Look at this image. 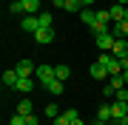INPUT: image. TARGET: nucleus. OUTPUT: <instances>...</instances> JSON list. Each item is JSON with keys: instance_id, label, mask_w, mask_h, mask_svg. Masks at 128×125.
<instances>
[{"instance_id": "nucleus-18", "label": "nucleus", "mask_w": 128, "mask_h": 125, "mask_svg": "<svg viewBox=\"0 0 128 125\" xmlns=\"http://www.w3.org/2000/svg\"><path fill=\"white\" fill-rule=\"evenodd\" d=\"M23 9H26V14H37L40 11V0H23Z\"/></svg>"}, {"instance_id": "nucleus-17", "label": "nucleus", "mask_w": 128, "mask_h": 125, "mask_svg": "<svg viewBox=\"0 0 128 125\" xmlns=\"http://www.w3.org/2000/svg\"><path fill=\"white\" fill-rule=\"evenodd\" d=\"M14 114L28 117V114H32V100H20V102H17V111H14Z\"/></svg>"}, {"instance_id": "nucleus-16", "label": "nucleus", "mask_w": 128, "mask_h": 125, "mask_svg": "<svg viewBox=\"0 0 128 125\" xmlns=\"http://www.w3.org/2000/svg\"><path fill=\"white\" fill-rule=\"evenodd\" d=\"M68 74H71L68 65H54V77H57V80H63V83H66V80H68Z\"/></svg>"}, {"instance_id": "nucleus-4", "label": "nucleus", "mask_w": 128, "mask_h": 125, "mask_svg": "<svg viewBox=\"0 0 128 125\" xmlns=\"http://www.w3.org/2000/svg\"><path fill=\"white\" fill-rule=\"evenodd\" d=\"M14 71H17V77H32L34 71H37V65L32 60H20L17 65H14Z\"/></svg>"}, {"instance_id": "nucleus-13", "label": "nucleus", "mask_w": 128, "mask_h": 125, "mask_svg": "<svg viewBox=\"0 0 128 125\" xmlns=\"http://www.w3.org/2000/svg\"><path fill=\"white\" fill-rule=\"evenodd\" d=\"M91 77L94 80H105V77H108V68H105L102 63H94L91 65Z\"/></svg>"}, {"instance_id": "nucleus-15", "label": "nucleus", "mask_w": 128, "mask_h": 125, "mask_svg": "<svg viewBox=\"0 0 128 125\" xmlns=\"http://www.w3.org/2000/svg\"><path fill=\"white\" fill-rule=\"evenodd\" d=\"M111 31H114V37H128V20H120Z\"/></svg>"}, {"instance_id": "nucleus-21", "label": "nucleus", "mask_w": 128, "mask_h": 125, "mask_svg": "<svg viewBox=\"0 0 128 125\" xmlns=\"http://www.w3.org/2000/svg\"><path fill=\"white\" fill-rule=\"evenodd\" d=\"M91 31H94V37H100V34L111 31V28H108V23H94V26H91Z\"/></svg>"}, {"instance_id": "nucleus-6", "label": "nucleus", "mask_w": 128, "mask_h": 125, "mask_svg": "<svg viewBox=\"0 0 128 125\" xmlns=\"http://www.w3.org/2000/svg\"><path fill=\"white\" fill-rule=\"evenodd\" d=\"M111 54L120 57V60H122V57H128V40H125V37H117L114 48H111Z\"/></svg>"}, {"instance_id": "nucleus-32", "label": "nucleus", "mask_w": 128, "mask_h": 125, "mask_svg": "<svg viewBox=\"0 0 128 125\" xmlns=\"http://www.w3.org/2000/svg\"><path fill=\"white\" fill-rule=\"evenodd\" d=\"M80 3H82V9H91V6L97 3V0H80Z\"/></svg>"}, {"instance_id": "nucleus-33", "label": "nucleus", "mask_w": 128, "mask_h": 125, "mask_svg": "<svg viewBox=\"0 0 128 125\" xmlns=\"http://www.w3.org/2000/svg\"><path fill=\"white\" fill-rule=\"evenodd\" d=\"M54 6H57V9H63V6H66V0H54Z\"/></svg>"}, {"instance_id": "nucleus-1", "label": "nucleus", "mask_w": 128, "mask_h": 125, "mask_svg": "<svg viewBox=\"0 0 128 125\" xmlns=\"http://www.w3.org/2000/svg\"><path fill=\"white\" fill-rule=\"evenodd\" d=\"M34 74H37L40 83H48V80H54V65H51V63H40Z\"/></svg>"}, {"instance_id": "nucleus-30", "label": "nucleus", "mask_w": 128, "mask_h": 125, "mask_svg": "<svg viewBox=\"0 0 128 125\" xmlns=\"http://www.w3.org/2000/svg\"><path fill=\"white\" fill-rule=\"evenodd\" d=\"M51 125H71V122H68V120H66V117H63V114H60V117H57V120H51Z\"/></svg>"}, {"instance_id": "nucleus-31", "label": "nucleus", "mask_w": 128, "mask_h": 125, "mask_svg": "<svg viewBox=\"0 0 128 125\" xmlns=\"http://www.w3.org/2000/svg\"><path fill=\"white\" fill-rule=\"evenodd\" d=\"M37 122H40V120H37L34 114H28V117H26V125H37Z\"/></svg>"}, {"instance_id": "nucleus-29", "label": "nucleus", "mask_w": 128, "mask_h": 125, "mask_svg": "<svg viewBox=\"0 0 128 125\" xmlns=\"http://www.w3.org/2000/svg\"><path fill=\"white\" fill-rule=\"evenodd\" d=\"M117 100H122V102H128V88H117Z\"/></svg>"}, {"instance_id": "nucleus-11", "label": "nucleus", "mask_w": 128, "mask_h": 125, "mask_svg": "<svg viewBox=\"0 0 128 125\" xmlns=\"http://www.w3.org/2000/svg\"><path fill=\"white\" fill-rule=\"evenodd\" d=\"M80 20H82L88 28H91V26L97 23V11H94V9H82V11H80Z\"/></svg>"}, {"instance_id": "nucleus-19", "label": "nucleus", "mask_w": 128, "mask_h": 125, "mask_svg": "<svg viewBox=\"0 0 128 125\" xmlns=\"http://www.w3.org/2000/svg\"><path fill=\"white\" fill-rule=\"evenodd\" d=\"M60 114H63V111H60V105H54V102H48V105H46V117H48V120H57Z\"/></svg>"}, {"instance_id": "nucleus-37", "label": "nucleus", "mask_w": 128, "mask_h": 125, "mask_svg": "<svg viewBox=\"0 0 128 125\" xmlns=\"http://www.w3.org/2000/svg\"><path fill=\"white\" fill-rule=\"evenodd\" d=\"M117 125H128V122H122V120H117Z\"/></svg>"}, {"instance_id": "nucleus-25", "label": "nucleus", "mask_w": 128, "mask_h": 125, "mask_svg": "<svg viewBox=\"0 0 128 125\" xmlns=\"http://www.w3.org/2000/svg\"><path fill=\"white\" fill-rule=\"evenodd\" d=\"M9 125H26V117L23 114H14L12 120H9Z\"/></svg>"}, {"instance_id": "nucleus-27", "label": "nucleus", "mask_w": 128, "mask_h": 125, "mask_svg": "<svg viewBox=\"0 0 128 125\" xmlns=\"http://www.w3.org/2000/svg\"><path fill=\"white\" fill-rule=\"evenodd\" d=\"M63 117H66V120H68V122H71V120H77V117H80V114H77V111H74V108H66V111H63Z\"/></svg>"}, {"instance_id": "nucleus-24", "label": "nucleus", "mask_w": 128, "mask_h": 125, "mask_svg": "<svg viewBox=\"0 0 128 125\" xmlns=\"http://www.w3.org/2000/svg\"><path fill=\"white\" fill-rule=\"evenodd\" d=\"M111 85H114V88H125L128 83H125V77L120 74V77H111Z\"/></svg>"}, {"instance_id": "nucleus-14", "label": "nucleus", "mask_w": 128, "mask_h": 125, "mask_svg": "<svg viewBox=\"0 0 128 125\" xmlns=\"http://www.w3.org/2000/svg\"><path fill=\"white\" fill-rule=\"evenodd\" d=\"M97 120H102V122L114 120V114H111V105H100V108H97Z\"/></svg>"}, {"instance_id": "nucleus-28", "label": "nucleus", "mask_w": 128, "mask_h": 125, "mask_svg": "<svg viewBox=\"0 0 128 125\" xmlns=\"http://www.w3.org/2000/svg\"><path fill=\"white\" fill-rule=\"evenodd\" d=\"M102 94H105V97H114V94H117V88L108 83V85H102Z\"/></svg>"}, {"instance_id": "nucleus-26", "label": "nucleus", "mask_w": 128, "mask_h": 125, "mask_svg": "<svg viewBox=\"0 0 128 125\" xmlns=\"http://www.w3.org/2000/svg\"><path fill=\"white\" fill-rule=\"evenodd\" d=\"M111 20V11H97V23H108Z\"/></svg>"}, {"instance_id": "nucleus-5", "label": "nucleus", "mask_w": 128, "mask_h": 125, "mask_svg": "<svg viewBox=\"0 0 128 125\" xmlns=\"http://www.w3.org/2000/svg\"><path fill=\"white\" fill-rule=\"evenodd\" d=\"M40 85L46 88L51 97H60V94H63V88H66V85H63V80H57V77H54V80H48V83H40Z\"/></svg>"}, {"instance_id": "nucleus-34", "label": "nucleus", "mask_w": 128, "mask_h": 125, "mask_svg": "<svg viewBox=\"0 0 128 125\" xmlns=\"http://www.w3.org/2000/svg\"><path fill=\"white\" fill-rule=\"evenodd\" d=\"M71 125H82V120H80V117H77V120H71Z\"/></svg>"}, {"instance_id": "nucleus-3", "label": "nucleus", "mask_w": 128, "mask_h": 125, "mask_svg": "<svg viewBox=\"0 0 128 125\" xmlns=\"http://www.w3.org/2000/svg\"><path fill=\"white\" fill-rule=\"evenodd\" d=\"M114 43H117L114 31H105V34H100V37H97V48H102V51H111V48H114Z\"/></svg>"}, {"instance_id": "nucleus-10", "label": "nucleus", "mask_w": 128, "mask_h": 125, "mask_svg": "<svg viewBox=\"0 0 128 125\" xmlns=\"http://www.w3.org/2000/svg\"><path fill=\"white\" fill-rule=\"evenodd\" d=\"M111 20H117V23H120V20H125V6L122 3H111Z\"/></svg>"}, {"instance_id": "nucleus-20", "label": "nucleus", "mask_w": 128, "mask_h": 125, "mask_svg": "<svg viewBox=\"0 0 128 125\" xmlns=\"http://www.w3.org/2000/svg\"><path fill=\"white\" fill-rule=\"evenodd\" d=\"M63 9H66V11H82V3H80V0H66Z\"/></svg>"}, {"instance_id": "nucleus-36", "label": "nucleus", "mask_w": 128, "mask_h": 125, "mask_svg": "<svg viewBox=\"0 0 128 125\" xmlns=\"http://www.w3.org/2000/svg\"><path fill=\"white\" fill-rule=\"evenodd\" d=\"M94 125H108V122H102V120H94Z\"/></svg>"}, {"instance_id": "nucleus-22", "label": "nucleus", "mask_w": 128, "mask_h": 125, "mask_svg": "<svg viewBox=\"0 0 128 125\" xmlns=\"http://www.w3.org/2000/svg\"><path fill=\"white\" fill-rule=\"evenodd\" d=\"M37 17H40V28H51V11H43Z\"/></svg>"}, {"instance_id": "nucleus-23", "label": "nucleus", "mask_w": 128, "mask_h": 125, "mask_svg": "<svg viewBox=\"0 0 128 125\" xmlns=\"http://www.w3.org/2000/svg\"><path fill=\"white\" fill-rule=\"evenodd\" d=\"M9 11H12V14H26V9H23V0H14V3L9 6Z\"/></svg>"}, {"instance_id": "nucleus-38", "label": "nucleus", "mask_w": 128, "mask_h": 125, "mask_svg": "<svg viewBox=\"0 0 128 125\" xmlns=\"http://www.w3.org/2000/svg\"><path fill=\"white\" fill-rule=\"evenodd\" d=\"M125 20H128V6H125Z\"/></svg>"}, {"instance_id": "nucleus-2", "label": "nucleus", "mask_w": 128, "mask_h": 125, "mask_svg": "<svg viewBox=\"0 0 128 125\" xmlns=\"http://www.w3.org/2000/svg\"><path fill=\"white\" fill-rule=\"evenodd\" d=\"M20 26H23V31L34 34L37 28H40V17H37V14H23V20H20Z\"/></svg>"}, {"instance_id": "nucleus-12", "label": "nucleus", "mask_w": 128, "mask_h": 125, "mask_svg": "<svg viewBox=\"0 0 128 125\" xmlns=\"http://www.w3.org/2000/svg\"><path fill=\"white\" fill-rule=\"evenodd\" d=\"M14 88H17V91H23V94H32V88H34V80H32V77H20Z\"/></svg>"}, {"instance_id": "nucleus-35", "label": "nucleus", "mask_w": 128, "mask_h": 125, "mask_svg": "<svg viewBox=\"0 0 128 125\" xmlns=\"http://www.w3.org/2000/svg\"><path fill=\"white\" fill-rule=\"evenodd\" d=\"M111 3H122V6H128V0H111Z\"/></svg>"}, {"instance_id": "nucleus-8", "label": "nucleus", "mask_w": 128, "mask_h": 125, "mask_svg": "<svg viewBox=\"0 0 128 125\" xmlns=\"http://www.w3.org/2000/svg\"><path fill=\"white\" fill-rule=\"evenodd\" d=\"M34 40L37 43H51V40H54V28H37V31H34Z\"/></svg>"}, {"instance_id": "nucleus-9", "label": "nucleus", "mask_w": 128, "mask_h": 125, "mask_svg": "<svg viewBox=\"0 0 128 125\" xmlns=\"http://www.w3.org/2000/svg\"><path fill=\"white\" fill-rule=\"evenodd\" d=\"M17 80H20V77H17V71H14V68H6V71H3V85H6V88H14V85H17Z\"/></svg>"}, {"instance_id": "nucleus-7", "label": "nucleus", "mask_w": 128, "mask_h": 125, "mask_svg": "<svg viewBox=\"0 0 128 125\" xmlns=\"http://www.w3.org/2000/svg\"><path fill=\"white\" fill-rule=\"evenodd\" d=\"M111 114H114V120H125V117H128V102L117 100L114 105H111Z\"/></svg>"}]
</instances>
